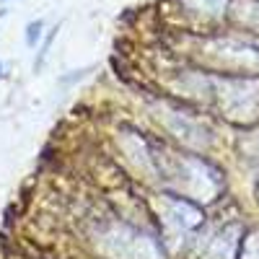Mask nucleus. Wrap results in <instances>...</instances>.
<instances>
[{
	"label": "nucleus",
	"mask_w": 259,
	"mask_h": 259,
	"mask_svg": "<svg viewBox=\"0 0 259 259\" xmlns=\"http://www.w3.org/2000/svg\"><path fill=\"white\" fill-rule=\"evenodd\" d=\"M41 29H45V21H31V24L26 26V45L29 47H36V41L41 39Z\"/></svg>",
	"instance_id": "nucleus-1"
},
{
	"label": "nucleus",
	"mask_w": 259,
	"mask_h": 259,
	"mask_svg": "<svg viewBox=\"0 0 259 259\" xmlns=\"http://www.w3.org/2000/svg\"><path fill=\"white\" fill-rule=\"evenodd\" d=\"M0 78H3V62H0Z\"/></svg>",
	"instance_id": "nucleus-2"
}]
</instances>
